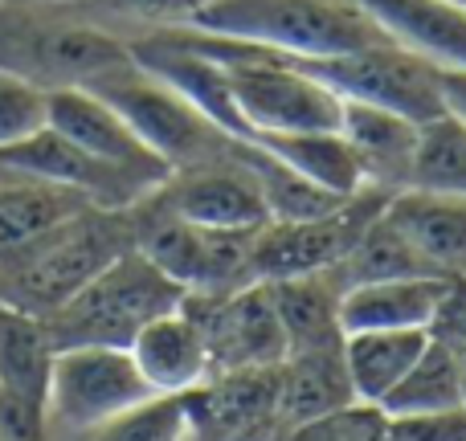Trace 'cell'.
<instances>
[{
    "label": "cell",
    "mask_w": 466,
    "mask_h": 441,
    "mask_svg": "<svg viewBox=\"0 0 466 441\" xmlns=\"http://www.w3.org/2000/svg\"><path fill=\"white\" fill-rule=\"evenodd\" d=\"M459 5H466V0H459Z\"/></svg>",
    "instance_id": "37"
},
{
    "label": "cell",
    "mask_w": 466,
    "mask_h": 441,
    "mask_svg": "<svg viewBox=\"0 0 466 441\" xmlns=\"http://www.w3.org/2000/svg\"><path fill=\"white\" fill-rule=\"evenodd\" d=\"M147 396H156V388L136 368L127 347L82 344L54 352L46 409L62 441L82 434V429L103 426L106 417L147 401Z\"/></svg>",
    "instance_id": "9"
},
{
    "label": "cell",
    "mask_w": 466,
    "mask_h": 441,
    "mask_svg": "<svg viewBox=\"0 0 466 441\" xmlns=\"http://www.w3.org/2000/svg\"><path fill=\"white\" fill-rule=\"evenodd\" d=\"M258 147L282 160L290 172H299L303 180L328 188L336 196H352L364 188V172L356 152L348 147V139L339 131H295V135H258Z\"/></svg>",
    "instance_id": "24"
},
{
    "label": "cell",
    "mask_w": 466,
    "mask_h": 441,
    "mask_svg": "<svg viewBox=\"0 0 466 441\" xmlns=\"http://www.w3.org/2000/svg\"><path fill=\"white\" fill-rule=\"evenodd\" d=\"M180 303H185V286L172 282L139 246H131L41 323L54 347H131L144 323L177 311Z\"/></svg>",
    "instance_id": "4"
},
{
    "label": "cell",
    "mask_w": 466,
    "mask_h": 441,
    "mask_svg": "<svg viewBox=\"0 0 466 441\" xmlns=\"http://www.w3.org/2000/svg\"><path fill=\"white\" fill-rule=\"evenodd\" d=\"M185 306L205 331L213 372L266 368L287 356V336L270 282H249L229 295H185Z\"/></svg>",
    "instance_id": "12"
},
{
    "label": "cell",
    "mask_w": 466,
    "mask_h": 441,
    "mask_svg": "<svg viewBox=\"0 0 466 441\" xmlns=\"http://www.w3.org/2000/svg\"><path fill=\"white\" fill-rule=\"evenodd\" d=\"M86 205L90 201L82 193H74V188L0 164V254L54 229L57 221L82 213Z\"/></svg>",
    "instance_id": "22"
},
{
    "label": "cell",
    "mask_w": 466,
    "mask_h": 441,
    "mask_svg": "<svg viewBox=\"0 0 466 441\" xmlns=\"http://www.w3.org/2000/svg\"><path fill=\"white\" fill-rule=\"evenodd\" d=\"M249 147L254 144L246 139L241 152L229 160L172 172L156 193H147V201L205 229H262L270 221V205H266L258 172L249 168Z\"/></svg>",
    "instance_id": "11"
},
{
    "label": "cell",
    "mask_w": 466,
    "mask_h": 441,
    "mask_svg": "<svg viewBox=\"0 0 466 441\" xmlns=\"http://www.w3.org/2000/svg\"><path fill=\"white\" fill-rule=\"evenodd\" d=\"M274 306L287 336V356L295 352H336L344 347V323H339V286L336 270L299 274V278L270 282Z\"/></svg>",
    "instance_id": "20"
},
{
    "label": "cell",
    "mask_w": 466,
    "mask_h": 441,
    "mask_svg": "<svg viewBox=\"0 0 466 441\" xmlns=\"http://www.w3.org/2000/svg\"><path fill=\"white\" fill-rule=\"evenodd\" d=\"M131 62V45L111 29L78 16L70 5H8L0 0V70L41 90L90 86Z\"/></svg>",
    "instance_id": "2"
},
{
    "label": "cell",
    "mask_w": 466,
    "mask_h": 441,
    "mask_svg": "<svg viewBox=\"0 0 466 441\" xmlns=\"http://www.w3.org/2000/svg\"><path fill=\"white\" fill-rule=\"evenodd\" d=\"M78 16L103 25L119 37V29H131L136 37L156 29H185L209 0H66ZM131 41V37H127Z\"/></svg>",
    "instance_id": "29"
},
{
    "label": "cell",
    "mask_w": 466,
    "mask_h": 441,
    "mask_svg": "<svg viewBox=\"0 0 466 441\" xmlns=\"http://www.w3.org/2000/svg\"><path fill=\"white\" fill-rule=\"evenodd\" d=\"M389 441H466V409L397 413L389 417Z\"/></svg>",
    "instance_id": "34"
},
{
    "label": "cell",
    "mask_w": 466,
    "mask_h": 441,
    "mask_svg": "<svg viewBox=\"0 0 466 441\" xmlns=\"http://www.w3.org/2000/svg\"><path fill=\"white\" fill-rule=\"evenodd\" d=\"M54 352L57 347L41 315H29L0 298V385L46 401Z\"/></svg>",
    "instance_id": "26"
},
{
    "label": "cell",
    "mask_w": 466,
    "mask_h": 441,
    "mask_svg": "<svg viewBox=\"0 0 466 441\" xmlns=\"http://www.w3.org/2000/svg\"><path fill=\"white\" fill-rule=\"evenodd\" d=\"M430 331L397 327V331H348L344 336V368L352 380L356 401L380 405L397 388V380L413 368Z\"/></svg>",
    "instance_id": "23"
},
{
    "label": "cell",
    "mask_w": 466,
    "mask_h": 441,
    "mask_svg": "<svg viewBox=\"0 0 466 441\" xmlns=\"http://www.w3.org/2000/svg\"><path fill=\"white\" fill-rule=\"evenodd\" d=\"M418 274H442V270H434V262H430V257L385 217V213L360 233V241L352 246V254L336 266V278H339L344 290L356 286V282L418 278Z\"/></svg>",
    "instance_id": "27"
},
{
    "label": "cell",
    "mask_w": 466,
    "mask_h": 441,
    "mask_svg": "<svg viewBox=\"0 0 466 441\" xmlns=\"http://www.w3.org/2000/svg\"><path fill=\"white\" fill-rule=\"evenodd\" d=\"M136 213V246L185 286V295H229L249 286V249L258 229H205L156 209L152 201L131 205Z\"/></svg>",
    "instance_id": "7"
},
{
    "label": "cell",
    "mask_w": 466,
    "mask_h": 441,
    "mask_svg": "<svg viewBox=\"0 0 466 441\" xmlns=\"http://www.w3.org/2000/svg\"><path fill=\"white\" fill-rule=\"evenodd\" d=\"M385 188L364 185L352 193L344 205L331 213L303 221H266L254 233V249H249V278L254 282H279V278H299V274H319L336 270L360 233L385 213L389 205Z\"/></svg>",
    "instance_id": "8"
},
{
    "label": "cell",
    "mask_w": 466,
    "mask_h": 441,
    "mask_svg": "<svg viewBox=\"0 0 466 441\" xmlns=\"http://www.w3.org/2000/svg\"><path fill=\"white\" fill-rule=\"evenodd\" d=\"M356 401L344 368V347L336 352H295L279 360V417L282 434L315 421L339 405Z\"/></svg>",
    "instance_id": "21"
},
{
    "label": "cell",
    "mask_w": 466,
    "mask_h": 441,
    "mask_svg": "<svg viewBox=\"0 0 466 441\" xmlns=\"http://www.w3.org/2000/svg\"><path fill=\"white\" fill-rule=\"evenodd\" d=\"M0 164L74 188V193H82L90 205H98V209H131V205H139L147 193H156L144 180L127 176V172H119L115 164L90 155L86 147L66 139L62 131H54L49 123L41 131H33L29 139H21V144L5 147Z\"/></svg>",
    "instance_id": "14"
},
{
    "label": "cell",
    "mask_w": 466,
    "mask_h": 441,
    "mask_svg": "<svg viewBox=\"0 0 466 441\" xmlns=\"http://www.w3.org/2000/svg\"><path fill=\"white\" fill-rule=\"evenodd\" d=\"M397 45L442 70H466V5L459 0H356Z\"/></svg>",
    "instance_id": "18"
},
{
    "label": "cell",
    "mask_w": 466,
    "mask_h": 441,
    "mask_svg": "<svg viewBox=\"0 0 466 441\" xmlns=\"http://www.w3.org/2000/svg\"><path fill=\"white\" fill-rule=\"evenodd\" d=\"M49 127L62 131L78 147H86L90 155L115 164L119 172L144 180L147 188H160L172 176V168L144 144V135L106 98H98L86 86L49 90Z\"/></svg>",
    "instance_id": "13"
},
{
    "label": "cell",
    "mask_w": 466,
    "mask_h": 441,
    "mask_svg": "<svg viewBox=\"0 0 466 441\" xmlns=\"http://www.w3.org/2000/svg\"><path fill=\"white\" fill-rule=\"evenodd\" d=\"M127 352L156 393L177 396V393H188V388L205 385V380L213 376L205 331L185 306H177V311H168V315H156L152 323H144Z\"/></svg>",
    "instance_id": "15"
},
{
    "label": "cell",
    "mask_w": 466,
    "mask_h": 441,
    "mask_svg": "<svg viewBox=\"0 0 466 441\" xmlns=\"http://www.w3.org/2000/svg\"><path fill=\"white\" fill-rule=\"evenodd\" d=\"M389 417L397 413H442V409H466V364L462 352L446 339L430 336L413 368L397 380V388L380 401Z\"/></svg>",
    "instance_id": "25"
},
{
    "label": "cell",
    "mask_w": 466,
    "mask_h": 441,
    "mask_svg": "<svg viewBox=\"0 0 466 441\" xmlns=\"http://www.w3.org/2000/svg\"><path fill=\"white\" fill-rule=\"evenodd\" d=\"M279 441H389V413L369 401H348L323 417L287 429Z\"/></svg>",
    "instance_id": "31"
},
{
    "label": "cell",
    "mask_w": 466,
    "mask_h": 441,
    "mask_svg": "<svg viewBox=\"0 0 466 441\" xmlns=\"http://www.w3.org/2000/svg\"><path fill=\"white\" fill-rule=\"evenodd\" d=\"M0 441H62L41 396L0 385Z\"/></svg>",
    "instance_id": "33"
},
{
    "label": "cell",
    "mask_w": 466,
    "mask_h": 441,
    "mask_svg": "<svg viewBox=\"0 0 466 441\" xmlns=\"http://www.w3.org/2000/svg\"><path fill=\"white\" fill-rule=\"evenodd\" d=\"M49 123V90L33 86L21 74L0 70V152Z\"/></svg>",
    "instance_id": "32"
},
{
    "label": "cell",
    "mask_w": 466,
    "mask_h": 441,
    "mask_svg": "<svg viewBox=\"0 0 466 441\" xmlns=\"http://www.w3.org/2000/svg\"><path fill=\"white\" fill-rule=\"evenodd\" d=\"M418 123L405 119L397 111L372 103H356L344 98V115H339V135L356 152L364 172V185L385 188V193H401L410 188L413 152H418Z\"/></svg>",
    "instance_id": "17"
},
{
    "label": "cell",
    "mask_w": 466,
    "mask_h": 441,
    "mask_svg": "<svg viewBox=\"0 0 466 441\" xmlns=\"http://www.w3.org/2000/svg\"><path fill=\"white\" fill-rule=\"evenodd\" d=\"M454 274H418V278H377L356 282L339 295V323L348 331H430Z\"/></svg>",
    "instance_id": "16"
},
{
    "label": "cell",
    "mask_w": 466,
    "mask_h": 441,
    "mask_svg": "<svg viewBox=\"0 0 466 441\" xmlns=\"http://www.w3.org/2000/svg\"><path fill=\"white\" fill-rule=\"evenodd\" d=\"M410 188L466 196V127L454 115H438V119L421 123Z\"/></svg>",
    "instance_id": "28"
},
{
    "label": "cell",
    "mask_w": 466,
    "mask_h": 441,
    "mask_svg": "<svg viewBox=\"0 0 466 441\" xmlns=\"http://www.w3.org/2000/svg\"><path fill=\"white\" fill-rule=\"evenodd\" d=\"M287 57V54H282ZM323 86H331L339 98H356V103H372L397 111L405 119L421 123L446 115L442 86L438 74L442 65L426 62L421 54L397 45V41H380V45H364L352 54H328V57H287Z\"/></svg>",
    "instance_id": "6"
},
{
    "label": "cell",
    "mask_w": 466,
    "mask_h": 441,
    "mask_svg": "<svg viewBox=\"0 0 466 441\" xmlns=\"http://www.w3.org/2000/svg\"><path fill=\"white\" fill-rule=\"evenodd\" d=\"M8 5H66V0H8Z\"/></svg>",
    "instance_id": "36"
},
{
    "label": "cell",
    "mask_w": 466,
    "mask_h": 441,
    "mask_svg": "<svg viewBox=\"0 0 466 441\" xmlns=\"http://www.w3.org/2000/svg\"><path fill=\"white\" fill-rule=\"evenodd\" d=\"M185 29L218 33L287 57L352 54L393 41L356 0H209Z\"/></svg>",
    "instance_id": "3"
},
{
    "label": "cell",
    "mask_w": 466,
    "mask_h": 441,
    "mask_svg": "<svg viewBox=\"0 0 466 441\" xmlns=\"http://www.w3.org/2000/svg\"><path fill=\"white\" fill-rule=\"evenodd\" d=\"M438 86H442L446 115H454L466 127V70H442L438 74Z\"/></svg>",
    "instance_id": "35"
},
{
    "label": "cell",
    "mask_w": 466,
    "mask_h": 441,
    "mask_svg": "<svg viewBox=\"0 0 466 441\" xmlns=\"http://www.w3.org/2000/svg\"><path fill=\"white\" fill-rule=\"evenodd\" d=\"M385 217L442 274H466V196L401 188L389 196Z\"/></svg>",
    "instance_id": "19"
},
{
    "label": "cell",
    "mask_w": 466,
    "mask_h": 441,
    "mask_svg": "<svg viewBox=\"0 0 466 441\" xmlns=\"http://www.w3.org/2000/svg\"><path fill=\"white\" fill-rule=\"evenodd\" d=\"M131 246H136V213L86 205L54 229L0 254V298L46 319Z\"/></svg>",
    "instance_id": "1"
},
{
    "label": "cell",
    "mask_w": 466,
    "mask_h": 441,
    "mask_svg": "<svg viewBox=\"0 0 466 441\" xmlns=\"http://www.w3.org/2000/svg\"><path fill=\"white\" fill-rule=\"evenodd\" d=\"M185 405V441H279V364L213 372L177 393Z\"/></svg>",
    "instance_id": "10"
},
{
    "label": "cell",
    "mask_w": 466,
    "mask_h": 441,
    "mask_svg": "<svg viewBox=\"0 0 466 441\" xmlns=\"http://www.w3.org/2000/svg\"><path fill=\"white\" fill-rule=\"evenodd\" d=\"M86 90L106 98L172 172L201 168V164H213V160H229L246 144V139L221 131L213 119H205L180 90H172L168 82L147 74L136 57L127 65L106 70Z\"/></svg>",
    "instance_id": "5"
},
{
    "label": "cell",
    "mask_w": 466,
    "mask_h": 441,
    "mask_svg": "<svg viewBox=\"0 0 466 441\" xmlns=\"http://www.w3.org/2000/svg\"><path fill=\"white\" fill-rule=\"evenodd\" d=\"M66 441H185V405L172 393H156Z\"/></svg>",
    "instance_id": "30"
}]
</instances>
